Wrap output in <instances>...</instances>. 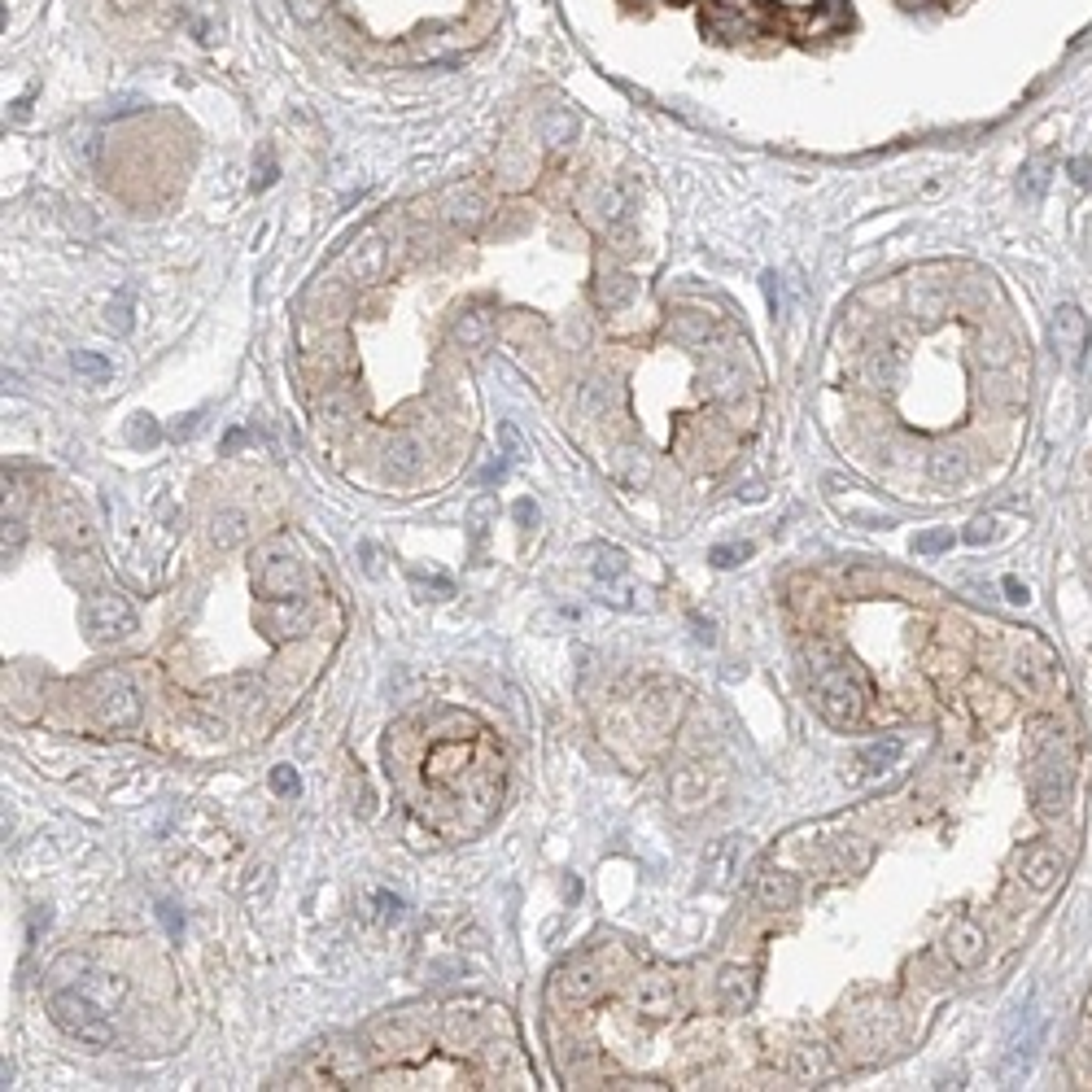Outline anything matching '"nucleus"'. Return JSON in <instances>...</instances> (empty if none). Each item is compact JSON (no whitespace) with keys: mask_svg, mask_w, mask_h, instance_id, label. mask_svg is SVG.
<instances>
[{"mask_svg":"<svg viewBox=\"0 0 1092 1092\" xmlns=\"http://www.w3.org/2000/svg\"><path fill=\"white\" fill-rule=\"evenodd\" d=\"M415 467H420V442L398 437V442L389 446V472H394V477H411Z\"/></svg>","mask_w":1092,"mask_h":1092,"instance_id":"obj_22","label":"nucleus"},{"mask_svg":"<svg viewBox=\"0 0 1092 1092\" xmlns=\"http://www.w3.org/2000/svg\"><path fill=\"white\" fill-rule=\"evenodd\" d=\"M507 477V464H489L485 472H481V485H494V481Z\"/></svg>","mask_w":1092,"mask_h":1092,"instance_id":"obj_39","label":"nucleus"},{"mask_svg":"<svg viewBox=\"0 0 1092 1092\" xmlns=\"http://www.w3.org/2000/svg\"><path fill=\"white\" fill-rule=\"evenodd\" d=\"M1088 315H1083L1080 307H1058L1053 310V345H1058V354L1066 359L1070 367H1080L1083 363V350H1088Z\"/></svg>","mask_w":1092,"mask_h":1092,"instance_id":"obj_7","label":"nucleus"},{"mask_svg":"<svg viewBox=\"0 0 1092 1092\" xmlns=\"http://www.w3.org/2000/svg\"><path fill=\"white\" fill-rule=\"evenodd\" d=\"M708 385H713V394H717L721 402H734L743 394V376H739V367L713 363V367H708Z\"/></svg>","mask_w":1092,"mask_h":1092,"instance_id":"obj_20","label":"nucleus"},{"mask_svg":"<svg viewBox=\"0 0 1092 1092\" xmlns=\"http://www.w3.org/2000/svg\"><path fill=\"white\" fill-rule=\"evenodd\" d=\"M629 996H634L638 1013H647V1018H669L678 1010V992H673V983L664 975H638Z\"/></svg>","mask_w":1092,"mask_h":1092,"instance_id":"obj_11","label":"nucleus"},{"mask_svg":"<svg viewBox=\"0 0 1092 1092\" xmlns=\"http://www.w3.org/2000/svg\"><path fill=\"white\" fill-rule=\"evenodd\" d=\"M900 756H905V743H900V739H878V743H865V748H861V765L870 769V774L896 769Z\"/></svg>","mask_w":1092,"mask_h":1092,"instance_id":"obj_17","label":"nucleus"},{"mask_svg":"<svg viewBox=\"0 0 1092 1092\" xmlns=\"http://www.w3.org/2000/svg\"><path fill=\"white\" fill-rule=\"evenodd\" d=\"M489 337V310L477 307V310H467V315L455 319V342L464 345H481Z\"/></svg>","mask_w":1092,"mask_h":1092,"instance_id":"obj_21","label":"nucleus"},{"mask_svg":"<svg viewBox=\"0 0 1092 1092\" xmlns=\"http://www.w3.org/2000/svg\"><path fill=\"white\" fill-rule=\"evenodd\" d=\"M748 555H751L748 542H743V546H713V551H708V559H713L717 569H734V564H743Z\"/></svg>","mask_w":1092,"mask_h":1092,"instance_id":"obj_29","label":"nucleus"},{"mask_svg":"<svg viewBox=\"0 0 1092 1092\" xmlns=\"http://www.w3.org/2000/svg\"><path fill=\"white\" fill-rule=\"evenodd\" d=\"M272 791H275V796H285V800L302 796V778H297L293 765H275V769H272Z\"/></svg>","mask_w":1092,"mask_h":1092,"instance_id":"obj_26","label":"nucleus"},{"mask_svg":"<svg viewBox=\"0 0 1092 1092\" xmlns=\"http://www.w3.org/2000/svg\"><path fill=\"white\" fill-rule=\"evenodd\" d=\"M92 704H97V713H101L105 726H114V730H127V726H136V721H140L136 686L127 682L123 673H114V669H105V673L92 678Z\"/></svg>","mask_w":1092,"mask_h":1092,"instance_id":"obj_3","label":"nucleus"},{"mask_svg":"<svg viewBox=\"0 0 1092 1092\" xmlns=\"http://www.w3.org/2000/svg\"><path fill=\"white\" fill-rule=\"evenodd\" d=\"M123 996V983L105 978L101 983H75V988H62L48 996V1013L53 1023L66 1035L83 1040V1045H110L114 1040V1027H110V1010Z\"/></svg>","mask_w":1092,"mask_h":1092,"instance_id":"obj_2","label":"nucleus"},{"mask_svg":"<svg viewBox=\"0 0 1092 1092\" xmlns=\"http://www.w3.org/2000/svg\"><path fill=\"white\" fill-rule=\"evenodd\" d=\"M791 1070H796V1080L818 1083V1080H826V1075H831V1058H826V1048L804 1045V1048H796V1062H791Z\"/></svg>","mask_w":1092,"mask_h":1092,"instance_id":"obj_18","label":"nucleus"},{"mask_svg":"<svg viewBox=\"0 0 1092 1092\" xmlns=\"http://www.w3.org/2000/svg\"><path fill=\"white\" fill-rule=\"evenodd\" d=\"M516 516H520V520H537V507L529 499H520V502H516Z\"/></svg>","mask_w":1092,"mask_h":1092,"instance_id":"obj_41","label":"nucleus"},{"mask_svg":"<svg viewBox=\"0 0 1092 1092\" xmlns=\"http://www.w3.org/2000/svg\"><path fill=\"white\" fill-rule=\"evenodd\" d=\"M748 853H751V848H748L743 835H726V839L708 853V874H713V883H726V878L743 865V856H748Z\"/></svg>","mask_w":1092,"mask_h":1092,"instance_id":"obj_15","label":"nucleus"},{"mask_svg":"<svg viewBox=\"0 0 1092 1092\" xmlns=\"http://www.w3.org/2000/svg\"><path fill=\"white\" fill-rule=\"evenodd\" d=\"M88 621L101 638H123L136 629V612L118 590H97L88 599Z\"/></svg>","mask_w":1092,"mask_h":1092,"instance_id":"obj_5","label":"nucleus"},{"mask_svg":"<svg viewBox=\"0 0 1092 1092\" xmlns=\"http://www.w3.org/2000/svg\"><path fill=\"white\" fill-rule=\"evenodd\" d=\"M765 293H769V307L783 315V293H778V275H765Z\"/></svg>","mask_w":1092,"mask_h":1092,"instance_id":"obj_38","label":"nucleus"},{"mask_svg":"<svg viewBox=\"0 0 1092 1092\" xmlns=\"http://www.w3.org/2000/svg\"><path fill=\"white\" fill-rule=\"evenodd\" d=\"M691 621H695V638H699V643H713V621H699V616H691Z\"/></svg>","mask_w":1092,"mask_h":1092,"instance_id":"obj_40","label":"nucleus"},{"mask_svg":"<svg viewBox=\"0 0 1092 1092\" xmlns=\"http://www.w3.org/2000/svg\"><path fill=\"white\" fill-rule=\"evenodd\" d=\"M948 546H953V534H948V529H931V534L913 537V551H918V555H940Z\"/></svg>","mask_w":1092,"mask_h":1092,"instance_id":"obj_27","label":"nucleus"},{"mask_svg":"<svg viewBox=\"0 0 1092 1092\" xmlns=\"http://www.w3.org/2000/svg\"><path fill=\"white\" fill-rule=\"evenodd\" d=\"M110 328L114 332H132V297H118V302H110Z\"/></svg>","mask_w":1092,"mask_h":1092,"instance_id":"obj_30","label":"nucleus"},{"mask_svg":"<svg viewBox=\"0 0 1092 1092\" xmlns=\"http://www.w3.org/2000/svg\"><path fill=\"white\" fill-rule=\"evenodd\" d=\"M1070 175H1075V184H1080V188H1092V162H1088V158H1075V162H1070Z\"/></svg>","mask_w":1092,"mask_h":1092,"instance_id":"obj_35","label":"nucleus"},{"mask_svg":"<svg viewBox=\"0 0 1092 1092\" xmlns=\"http://www.w3.org/2000/svg\"><path fill=\"white\" fill-rule=\"evenodd\" d=\"M258 586L267 599H289L302 590V569L285 546H267L258 555Z\"/></svg>","mask_w":1092,"mask_h":1092,"instance_id":"obj_4","label":"nucleus"},{"mask_svg":"<svg viewBox=\"0 0 1092 1092\" xmlns=\"http://www.w3.org/2000/svg\"><path fill=\"white\" fill-rule=\"evenodd\" d=\"M634 289H638L634 275H608L604 285H599V302L604 307H625L629 297H634Z\"/></svg>","mask_w":1092,"mask_h":1092,"instance_id":"obj_24","label":"nucleus"},{"mask_svg":"<svg viewBox=\"0 0 1092 1092\" xmlns=\"http://www.w3.org/2000/svg\"><path fill=\"white\" fill-rule=\"evenodd\" d=\"M988 537H992V520H975V524L966 529V542H975V546H983Z\"/></svg>","mask_w":1092,"mask_h":1092,"instance_id":"obj_36","label":"nucleus"},{"mask_svg":"<svg viewBox=\"0 0 1092 1092\" xmlns=\"http://www.w3.org/2000/svg\"><path fill=\"white\" fill-rule=\"evenodd\" d=\"M931 477L940 481V485H953V481L966 477V459L957 455V450H935V455H931Z\"/></svg>","mask_w":1092,"mask_h":1092,"instance_id":"obj_23","label":"nucleus"},{"mask_svg":"<svg viewBox=\"0 0 1092 1092\" xmlns=\"http://www.w3.org/2000/svg\"><path fill=\"white\" fill-rule=\"evenodd\" d=\"M555 992L564 996L569 1005H586L594 1001L599 992H604V970H599V961H590V957H581V961H572V966H564L555 975Z\"/></svg>","mask_w":1092,"mask_h":1092,"instance_id":"obj_8","label":"nucleus"},{"mask_svg":"<svg viewBox=\"0 0 1092 1092\" xmlns=\"http://www.w3.org/2000/svg\"><path fill=\"white\" fill-rule=\"evenodd\" d=\"M499 432H502V446H507V459H520V455H524V446H520V432H516L512 424H499Z\"/></svg>","mask_w":1092,"mask_h":1092,"instance_id":"obj_32","label":"nucleus"},{"mask_svg":"<svg viewBox=\"0 0 1092 1092\" xmlns=\"http://www.w3.org/2000/svg\"><path fill=\"white\" fill-rule=\"evenodd\" d=\"M944 948H948V957H953V966L970 970L983 961V953H988V931H983L975 918H957L953 926H948Z\"/></svg>","mask_w":1092,"mask_h":1092,"instance_id":"obj_9","label":"nucleus"},{"mask_svg":"<svg viewBox=\"0 0 1092 1092\" xmlns=\"http://www.w3.org/2000/svg\"><path fill=\"white\" fill-rule=\"evenodd\" d=\"M132 442H140V446L149 442V446H153V442H158V424L149 420V415H136V429H132Z\"/></svg>","mask_w":1092,"mask_h":1092,"instance_id":"obj_31","label":"nucleus"},{"mask_svg":"<svg viewBox=\"0 0 1092 1092\" xmlns=\"http://www.w3.org/2000/svg\"><path fill=\"white\" fill-rule=\"evenodd\" d=\"M376 905H380V918H398L402 913V900L389 896V891H376Z\"/></svg>","mask_w":1092,"mask_h":1092,"instance_id":"obj_34","label":"nucleus"},{"mask_svg":"<svg viewBox=\"0 0 1092 1092\" xmlns=\"http://www.w3.org/2000/svg\"><path fill=\"white\" fill-rule=\"evenodd\" d=\"M158 913H162V922H167V931H171V935H180V931H184V918H180V909H175L171 900H162Z\"/></svg>","mask_w":1092,"mask_h":1092,"instance_id":"obj_33","label":"nucleus"},{"mask_svg":"<svg viewBox=\"0 0 1092 1092\" xmlns=\"http://www.w3.org/2000/svg\"><path fill=\"white\" fill-rule=\"evenodd\" d=\"M808 669H813V699L818 713L831 721L835 730H848L861 721L865 713V686L861 673L853 669V660H843L831 643H813L808 647Z\"/></svg>","mask_w":1092,"mask_h":1092,"instance_id":"obj_1","label":"nucleus"},{"mask_svg":"<svg viewBox=\"0 0 1092 1092\" xmlns=\"http://www.w3.org/2000/svg\"><path fill=\"white\" fill-rule=\"evenodd\" d=\"M625 569H629V559L621 555L616 546H604V551L594 555V577H599V581H616Z\"/></svg>","mask_w":1092,"mask_h":1092,"instance_id":"obj_25","label":"nucleus"},{"mask_svg":"<svg viewBox=\"0 0 1092 1092\" xmlns=\"http://www.w3.org/2000/svg\"><path fill=\"white\" fill-rule=\"evenodd\" d=\"M385 262H389V245L385 237H363V240H354L350 254H345V267H350V275L359 280V285H376L380 275H385Z\"/></svg>","mask_w":1092,"mask_h":1092,"instance_id":"obj_10","label":"nucleus"},{"mask_svg":"<svg viewBox=\"0 0 1092 1092\" xmlns=\"http://www.w3.org/2000/svg\"><path fill=\"white\" fill-rule=\"evenodd\" d=\"M110 5H114L118 13H136L140 9V0H110Z\"/></svg>","mask_w":1092,"mask_h":1092,"instance_id":"obj_42","label":"nucleus"},{"mask_svg":"<svg viewBox=\"0 0 1092 1092\" xmlns=\"http://www.w3.org/2000/svg\"><path fill=\"white\" fill-rule=\"evenodd\" d=\"M1005 599H1010V604H1027V599H1031V594H1027V586H1023V581H1013V577H1005Z\"/></svg>","mask_w":1092,"mask_h":1092,"instance_id":"obj_37","label":"nucleus"},{"mask_svg":"<svg viewBox=\"0 0 1092 1092\" xmlns=\"http://www.w3.org/2000/svg\"><path fill=\"white\" fill-rule=\"evenodd\" d=\"M708 796H713V778H708L704 765H686V769H678V774H673V804L682 808V813L704 808Z\"/></svg>","mask_w":1092,"mask_h":1092,"instance_id":"obj_14","label":"nucleus"},{"mask_svg":"<svg viewBox=\"0 0 1092 1092\" xmlns=\"http://www.w3.org/2000/svg\"><path fill=\"white\" fill-rule=\"evenodd\" d=\"M75 372H83L88 380H105V376H110V363L92 350H75Z\"/></svg>","mask_w":1092,"mask_h":1092,"instance_id":"obj_28","label":"nucleus"},{"mask_svg":"<svg viewBox=\"0 0 1092 1092\" xmlns=\"http://www.w3.org/2000/svg\"><path fill=\"white\" fill-rule=\"evenodd\" d=\"M756 996V975L748 966H726L717 975V1001L726 1013H743Z\"/></svg>","mask_w":1092,"mask_h":1092,"instance_id":"obj_13","label":"nucleus"},{"mask_svg":"<svg viewBox=\"0 0 1092 1092\" xmlns=\"http://www.w3.org/2000/svg\"><path fill=\"white\" fill-rule=\"evenodd\" d=\"M751 896H756V905H761V909H791V905L800 900V883H796V874H786V870L769 865V870H761V874H756V883H751Z\"/></svg>","mask_w":1092,"mask_h":1092,"instance_id":"obj_12","label":"nucleus"},{"mask_svg":"<svg viewBox=\"0 0 1092 1092\" xmlns=\"http://www.w3.org/2000/svg\"><path fill=\"white\" fill-rule=\"evenodd\" d=\"M210 537H215L219 551H232V546H240L245 537H250L245 512H219V516H215V529H210Z\"/></svg>","mask_w":1092,"mask_h":1092,"instance_id":"obj_19","label":"nucleus"},{"mask_svg":"<svg viewBox=\"0 0 1092 1092\" xmlns=\"http://www.w3.org/2000/svg\"><path fill=\"white\" fill-rule=\"evenodd\" d=\"M446 219L455 228H477L481 219H485V197L472 193V188H455V193L446 197Z\"/></svg>","mask_w":1092,"mask_h":1092,"instance_id":"obj_16","label":"nucleus"},{"mask_svg":"<svg viewBox=\"0 0 1092 1092\" xmlns=\"http://www.w3.org/2000/svg\"><path fill=\"white\" fill-rule=\"evenodd\" d=\"M1066 874V856L1048 843H1031L1023 856H1018V878H1023L1031 891H1053Z\"/></svg>","mask_w":1092,"mask_h":1092,"instance_id":"obj_6","label":"nucleus"}]
</instances>
